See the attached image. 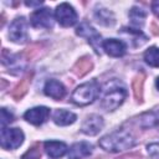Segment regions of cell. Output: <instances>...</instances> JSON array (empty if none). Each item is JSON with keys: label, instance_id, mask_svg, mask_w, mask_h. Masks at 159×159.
<instances>
[{"label": "cell", "instance_id": "2", "mask_svg": "<svg viewBox=\"0 0 159 159\" xmlns=\"http://www.w3.org/2000/svg\"><path fill=\"white\" fill-rule=\"evenodd\" d=\"M98 143L104 150L118 153V152H123V150L133 148L135 145V138L129 130L118 129V130H114L102 137Z\"/></svg>", "mask_w": 159, "mask_h": 159}, {"label": "cell", "instance_id": "22", "mask_svg": "<svg viewBox=\"0 0 159 159\" xmlns=\"http://www.w3.org/2000/svg\"><path fill=\"white\" fill-rule=\"evenodd\" d=\"M152 9H153V11H154V14L159 17V1H155V2H153L152 4Z\"/></svg>", "mask_w": 159, "mask_h": 159}, {"label": "cell", "instance_id": "23", "mask_svg": "<svg viewBox=\"0 0 159 159\" xmlns=\"http://www.w3.org/2000/svg\"><path fill=\"white\" fill-rule=\"evenodd\" d=\"M25 4H26L27 6H36V5H39V6H40L42 2H39V1H37V2H25Z\"/></svg>", "mask_w": 159, "mask_h": 159}, {"label": "cell", "instance_id": "19", "mask_svg": "<svg viewBox=\"0 0 159 159\" xmlns=\"http://www.w3.org/2000/svg\"><path fill=\"white\" fill-rule=\"evenodd\" d=\"M144 61L152 67H159V48L150 47L144 52Z\"/></svg>", "mask_w": 159, "mask_h": 159}, {"label": "cell", "instance_id": "13", "mask_svg": "<svg viewBox=\"0 0 159 159\" xmlns=\"http://www.w3.org/2000/svg\"><path fill=\"white\" fill-rule=\"evenodd\" d=\"M43 92L46 96L53 98V99H61L66 94V87L62 84V82L57 80H50L46 82L43 87Z\"/></svg>", "mask_w": 159, "mask_h": 159}, {"label": "cell", "instance_id": "4", "mask_svg": "<svg viewBox=\"0 0 159 159\" xmlns=\"http://www.w3.org/2000/svg\"><path fill=\"white\" fill-rule=\"evenodd\" d=\"M24 142V133L19 128L1 127L0 144L4 149H16Z\"/></svg>", "mask_w": 159, "mask_h": 159}, {"label": "cell", "instance_id": "7", "mask_svg": "<svg viewBox=\"0 0 159 159\" xmlns=\"http://www.w3.org/2000/svg\"><path fill=\"white\" fill-rule=\"evenodd\" d=\"M30 22L36 29H51L53 26V15L47 7L37 9L31 14Z\"/></svg>", "mask_w": 159, "mask_h": 159}, {"label": "cell", "instance_id": "10", "mask_svg": "<svg viewBox=\"0 0 159 159\" xmlns=\"http://www.w3.org/2000/svg\"><path fill=\"white\" fill-rule=\"evenodd\" d=\"M103 125H104V122H103V118L101 116L91 114L82 123L81 132L87 134V135H96L97 133H99V130L103 128Z\"/></svg>", "mask_w": 159, "mask_h": 159}, {"label": "cell", "instance_id": "5", "mask_svg": "<svg viewBox=\"0 0 159 159\" xmlns=\"http://www.w3.org/2000/svg\"><path fill=\"white\" fill-rule=\"evenodd\" d=\"M55 17L57 22L63 27L73 26L77 22V12L76 10L67 2L60 4L55 10Z\"/></svg>", "mask_w": 159, "mask_h": 159}, {"label": "cell", "instance_id": "14", "mask_svg": "<svg viewBox=\"0 0 159 159\" xmlns=\"http://www.w3.org/2000/svg\"><path fill=\"white\" fill-rule=\"evenodd\" d=\"M45 150L47 153V155L52 159H57L61 158L66 154L67 152V145L63 142H57V140H47L43 144Z\"/></svg>", "mask_w": 159, "mask_h": 159}, {"label": "cell", "instance_id": "17", "mask_svg": "<svg viewBox=\"0 0 159 159\" xmlns=\"http://www.w3.org/2000/svg\"><path fill=\"white\" fill-rule=\"evenodd\" d=\"M94 17L98 21V24H101L103 26H113L116 22L113 12L107 9H103V7H99L94 11Z\"/></svg>", "mask_w": 159, "mask_h": 159}, {"label": "cell", "instance_id": "12", "mask_svg": "<svg viewBox=\"0 0 159 159\" xmlns=\"http://www.w3.org/2000/svg\"><path fill=\"white\" fill-rule=\"evenodd\" d=\"M93 147L88 142H78L75 143L68 152V159H83L92 154Z\"/></svg>", "mask_w": 159, "mask_h": 159}, {"label": "cell", "instance_id": "15", "mask_svg": "<svg viewBox=\"0 0 159 159\" xmlns=\"http://www.w3.org/2000/svg\"><path fill=\"white\" fill-rule=\"evenodd\" d=\"M138 125L143 129H149L159 125V109L147 112L138 117Z\"/></svg>", "mask_w": 159, "mask_h": 159}, {"label": "cell", "instance_id": "8", "mask_svg": "<svg viewBox=\"0 0 159 159\" xmlns=\"http://www.w3.org/2000/svg\"><path fill=\"white\" fill-rule=\"evenodd\" d=\"M76 34L81 37H84L88 40V42L92 45V47L99 52V48H102V42L101 41V36L99 34L88 24V22H82L80 24V26L76 29Z\"/></svg>", "mask_w": 159, "mask_h": 159}, {"label": "cell", "instance_id": "9", "mask_svg": "<svg viewBox=\"0 0 159 159\" xmlns=\"http://www.w3.org/2000/svg\"><path fill=\"white\" fill-rule=\"evenodd\" d=\"M48 116H50V109L47 107H34L25 112L24 118L34 125H41L42 123L46 122Z\"/></svg>", "mask_w": 159, "mask_h": 159}, {"label": "cell", "instance_id": "16", "mask_svg": "<svg viewBox=\"0 0 159 159\" xmlns=\"http://www.w3.org/2000/svg\"><path fill=\"white\" fill-rule=\"evenodd\" d=\"M76 119H77V116L70 111H66V109H56L52 114V120L57 125H62V127L75 123Z\"/></svg>", "mask_w": 159, "mask_h": 159}, {"label": "cell", "instance_id": "3", "mask_svg": "<svg viewBox=\"0 0 159 159\" xmlns=\"http://www.w3.org/2000/svg\"><path fill=\"white\" fill-rule=\"evenodd\" d=\"M99 92H101V88L98 82L96 80H92L89 82H86L78 86L73 91L71 96V102L75 103L76 106H87L99 96Z\"/></svg>", "mask_w": 159, "mask_h": 159}, {"label": "cell", "instance_id": "18", "mask_svg": "<svg viewBox=\"0 0 159 159\" xmlns=\"http://www.w3.org/2000/svg\"><path fill=\"white\" fill-rule=\"evenodd\" d=\"M129 17H130L133 25L142 27L144 25L145 17H147V11L144 9H140V7H133L129 11Z\"/></svg>", "mask_w": 159, "mask_h": 159}, {"label": "cell", "instance_id": "21", "mask_svg": "<svg viewBox=\"0 0 159 159\" xmlns=\"http://www.w3.org/2000/svg\"><path fill=\"white\" fill-rule=\"evenodd\" d=\"M40 158H41V152L37 145H35L34 148L27 150L26 154L22 157V159H40Z\"/></svg>", "mask_w": 159, "mask_h": 159}, {"label": "cell", "instance_id": "24", "mask_svg": "<svg viewBox=\"0 0 159 159\" xmlns=\"http://www.w3.org/2000/svg\"><path fill=\"white\" fill-rule=\"evenodd\" d=\"M155 86H157V88L159 89V77L157 78V81H155Z\"/></svg>", "mask_w": 159, "mask_h": 159}, {"label": "cell", "instance_id": "6", "mask_svg": "<svg viewBox=\"0 0 159 159\" xmlns=\"http://www.w3.org/2000/svg\"><path fill=\"white\" fill-rule=\"evenodd\" d=\"M9 37L16 43H24L27 41V21L25 17H17L10 24Z\"/></svg>", "mask_w": 159, "mask_h": 159}, {"label": "cell", "instance_id": "1", "mask_svg": "<svg viewBox=\"0 0 159 159\" xmlns=\"http://www.w3.org/2000/svg\"><path fill=\"white\" fill-rule=\"evenodd\" d=\"M101 107L106 111L117 109L127 97V88L119 80H111L101 88Z\"/></svg>", "mask_w": 159, "mask_h": 159}, {"label": "cell", "instance_id": "20", "mask_svg": "<svg viewBox=\"0 0 159 159\" xmlns=\"http://www.w3.org/2000/svg\"><path fill=\"white\" fill-rule=\"evenodd\" d=\"M14 120V116L11 112H9L6 108H1V127H5L6 124L11 123Z\"/></svg>", "mask_w": 159, "mask_h": 159}, {"label": "cell", "instance_id": "11", "mask_svg": "<svg viewBox=\"0 0 159 159\" xmlns=\"http://www.w3.org/2000/svg\"><path fill=\"white\" fill-rule=\"evenodd\" d=\"M102 48L106 51L107 55H109L112 57H122L125 53L127 46L122 40L107 39L102 42Z\"/></svg>", "mask_w": 159, "mask_h": 159}]
</instances>
